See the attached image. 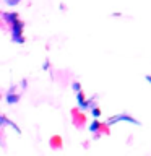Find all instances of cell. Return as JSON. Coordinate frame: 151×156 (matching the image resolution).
<instances>
[{"instance_id":"cell-1","label":"cell","mask_w":151,"mask_h":156,"mask_svg":"<svg viewBox=\"0 0 151 156\" xmlns=\"http://www.w3.org/2000/svg\"><path fill=\"white\" fill-rule=\"evenodd\" d=\"M12 26V39L13 42H18V44H23L24 42V37H23V29H24V23L23 21H15Z\"/></svg>"},{"instance_id":"cell-2","label":"cell","mask_w":151,"mask_h":156,"mask_svg":"<svg viewBox=\"0 0 151 156\" xmlns=\"http://www.w3.org/2000/svg\"><path fill=\"white\" fill-rule=\"evenodd\" d=\"M115 122H132V124H135V125H140V122L133 119L132 115L128 114H119V115H114L112 119L107 120V125H112V124H115Z\"/></svg>"},{"instance_id":"cell-3","label":"cell","mask_w":151,"mask_h":156,"mask_svg":"<svg viewBox=\"0 0 151 156\" xmlns=\"http://www.w3.org/2000/svg\"><path fill=\"white\" fill-rule=\"evenodd\" d=\"M76 99H78V106H80V109H88V107H93L91 102L85 99L83 91H78V93H76Z\"/></svg>"},{"instance_id":"cell-4","label":"cell","mask_w":151,"mask_h":156,"mask_svg":"<svg viewBox=\"0 0 151 156\" xmlns=\"http://www.w3.org/2000/svg\"><path fill=\"white\" fill-rule=\"evenodd\" d=\"M2 16H3V21H7L8 24H13L15 21H18V13H7V12H5L3 15H2Z\"/></svg>"},{"instance_id":"cell-5","label":"cell","mask_w":151,"mask_h":156,"mask_svg":"<svg viewBox=\"0 0 151 156\" xmlns=\"http://www.w3.org/2000/svg\"><path fill=\"white\" fill-rule=\"evenodd\" d=\"M18 101H19V96L15 94L13 91H10L8 94H7V102H8V104H16Z\"/></svg>"},{"instance_id":"cell-6","label":"cell","mask_w":151,"mask_h":156,"mask_svg":"<svg viewBox=\"0 0 151 156\" xmlns=\"http://www.w3.org/2000/svg\"><path fill=\"white\" fill-rule=\"evenodd\" d=\"M7 124H8V125H12L13 129H15V130L18 132V133H19V132H21V130L18 129V125H16V124H13V122H10V120H7V117H3V115H2V117H0V125H2V127H5V125H7Z\"/></svg>"},{"instance_id":"cell-7","label":"cell","mask_w":151,"mask_h":156,"mask_svg":"<svg viewBox=\"0 0 151 156\" xmlns=\"http://www.w3.org/2000/svg\"><path fill=\"white\" fill-rule=\"evenodd\" d=\"M99 129H101V124H99L97 120H93V124H91V127H90V130H91V132H97Z\"/></svg>"},{"instance_id":"cell-8","label":"cell","mask_w":151,"mask_h":156,"mask_svg":"<svg viewBox=\"0 0 151 156\" xmlns=\"http://www.w3.org/2000/svg\"><path fill=\"white\" fill-rule=\"evenodd\" d=\"M91 114H93V117H99L101 115V109H99V107H93Z\"/></svg>"},{"instance_id":"cell-9","label":"cell","mask_w":151,"mask_h":156,"mask_svg":"<svg viewBox=\"0 0 151 156\" xmlns=\"http://www.w3.org/2000/svg\"><path fill=\"white\" fill-rule=\"evenodd\" d=\"M3 2L7 3V5H10V7H13V5H18L21 0H3Z\"/></svg>"},{"instance_id":"cell-10","label":"cell","mask_w":151,"mask_h":156,"mask_svg":"<svg viewBox=\"0 0 151 156\" xmlns=\"http://www.w3.org/2000/svg\"><path fill=\"white\" fill-rule=\"evenodd\" d=\"M72 88H73V90H75L76 93H78V91H81V85H80V83H76V81L72 85Z\"/></svg>"},{"instance_id":"cell-11","label":"cell","mask_w":151,"mask_h":156,"mask_svg":"<svg viewBox=\"0 0 151 156\" xmlns=\"http://www.w3.org/2000/svg\"><path fill=\"white\" fill-rule=\"evenodd\" d=\"M146 81H149V83H151V75H148V76H146Z\"/></svg>"}]
</instances>
